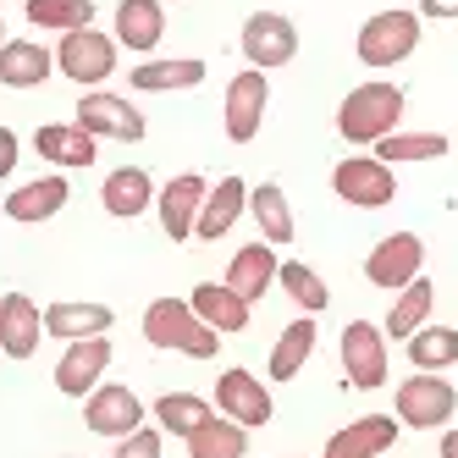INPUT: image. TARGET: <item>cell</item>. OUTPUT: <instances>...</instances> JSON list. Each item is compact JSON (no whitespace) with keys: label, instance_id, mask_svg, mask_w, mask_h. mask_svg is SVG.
<instances>
[{"label":"cell","instance_id":"cell-3","mask_svg":"<svg viewBox=\"0 0 458 458\" xmlns=\"http://www.w3.org/2000/svg\"><path fill=\"white\" fill-rule=\"evenodd\" d=\"M420 50V12H403V6H392V12H376L365 28H359V61L365 67H398V61H409Z\"/></svg>","mask_w":458,"mask_h":458},{"label":"cell","instance_id":"cell-20","mask_svg":"<svg viewBox=\"0 0 458 458\" xmlns=\"http://www.w3.org/2000/svg\"><path fill=\"white\" fill-rule=\"evenodd\" d=\"M111 304H94V299H55L45 310V332L61 343H78V337H106L111 332Z\"/></svg>","mask_w":458,"mask_h":458},{"label":"cell","instance_id":"cell-8","mask_svg":"<svg viewBox=\"0 0 458 458\" xmlns=\"http://www.w3.org/2000/svg\"><path fill=\"white\" fill-rule=\"evenodd\" d=\"M337 353H343V376H348V386H359V392L386 386V332H381L376 320H348Z\"/></svg>","mask_w":458,"mask_h":458},{"label":"cell","instance_id":"cell-25","mask_svg":"<svg viewBox=\"0 0 458 458\" xmlns=\"http://www.w3.org/2000/svg\"><path fill=\"white\" fill-rule=\"evenodd\" d=\"M34 149H39V160H50V166H94L100 139H89L78 122H50V127L34 133Z\"/></svg>","mask_w":458,"mask_h":458},{"label":"cell","instance_id":"cell-28","mask_svg":"<svg viewBox=\"0 0 458 458\" xmlns=\"http://www.w3.org/2000/svg\"><path fill=\"white\" fill-rule=\"evenodd\" d=\"M249 216L259 221V238H266L271 249H282V243H293V205H287V193H282V182H259V188H249Z\"/></svg>","mask_w":458,"mask_h":458},{"label":"cell","instance_id":"cell-1","mask_svg":"<svg viewBox=\"0 0 458 458\" xmlns=\"http://www.w3.org/2000/svg\"><path fill=\"white\" fill-rule=\"evenodd\" d=\"M403 89L398 83H386V78H370V83H359L348 100L337 106V133L359 149H376L386 133H398V122H403Z\"/></svg>","mask_w":458,"mask_h":458},{"label":"cell","instance_id":"cell-33","mask_svg":"<svg viewBox=\"0 0 458 458\" xmlns=\"http://www.w3.org/2000/svg\"><path fill=\"white\" fill-rule=\"evenodd\" d=\"M409 343V359H414V370H447L458 365V326H420Z\"/></svg>","mask_w":458,"mask_h":458},{"label":"cell","instance_id":"cell-34","mask_svg":"<svg viewBox=\"0 0 458 458\" xmlns=\"http://www.w3.org/2000/svg\"><path fill=\"white\" fill-rule=\"evenodd\" d=\"M447 155V133H386L376 144V160H386V166H409V160H442Z\"/></svg>","mask_w":458,"mask_h":458},{"label":"cell","instance_id":"cell-6","mask_svg":"<svg viewBox=\"0 0 458 458\" xmlns=\"http://www.w3.org/2000/svg\"><path fill=\"white\" fill-rule=\"evenodd\" d=\"M144 398L133 386H122V381H100L83 398V425L94 437H111V442H122V437H133L139 425H144Z\"/></svg>","mask_w":458,"mask_h":458},{"label":"cell","instance_id":"cell-2","mask_svg":"<svg viewBox=\"0 0 458 458\" xmlns=\"http://www.w3.org/2000/svg\"><path fill=\"white\" fill-rule=\"evenodd\" d=\"M144 337L155 348H172V353H188V359H216V348H221V337L188 310V299H155L144 310Z\"/></svg>","mask_w":458,"mask_h":458},{"label":"cell","instance_id":"cell-35","mask_svg":"<svg viewBox=\"0 0 458 458\" xmlns=\"http://www.w3.org/2000/svg\"><path fill=\"white\" fill-rule=\"evenodd\" d=\"M28 22H34V28H50V34L94 28V0H28Z\"/></svg>","mask_w":458,"mask_h":458},{"label":"cell","instance_id":"cell-29","mask_svg":"<svg viewBox=\"0 0 458 458\" xmlns=\"http://www.w3.org/2000/svg\"><path fill=\"white\" fill-rule=\"evenodd\" d=\"M155 425H160V431H172V437H193V431H199V425L216 414V403L210 398H199V392H166V398H155Z\"/></svg>","mask_w":458,"mask_h":458},{"label":"cell","instance_id":"cell-40","mask_svg":"<svg viewBox=\"0 0 458 458\" xmlns=\"http://www.w3.org/2000/svg\"><path fill=\"white\" fill-rule=\"evenodd\" d=\"M442 458H458V425H453V431H442Z\"/></svg>","mask_w":458,"mask_h":458},{"label":"cell","instance_id":"cell-36","mask_svg":"<svg viewBox=\"0 0 458 458\" xmlns=\"http://www.w3.org/2000/svg\"><path fill=\"white\" fill-rule=\"evenodd\" d=\"M276 282H282V293L293 304H299L304 315H320L326 304H332V293H326V282L304 266V259H287V266H276Z\"/></svg>","mask_w":458,"mask_h":458},{"label":"cell","instance_id":"cell-12","mask_svg":"<svg viewBox=\"0 0 458 458\" xmlns=\"http://www.w3.org/2000/svg\"><path fill=\"white\" fill-rule=\"evenodd\" d=\"M420 266H425L420 233H386V238L370 249V259H365V276H370L381 293H403V287L420 276Z\"/></svg>","mask_w":458,"mask_h":458},{"label":"cell","instance_id":"cell-41","mask_svg":"<svg viewBox=\"0 0 458 458\" xmlns=\"http://www.w3.org/2000/svg\"><path fill=\"white\" fill-rule=\"evenodd\" d=\"M0 34H6V22H0ZM0 45H6V39H0Z\"/></svg>","mask_w":458,"mask_h":458},{"label":"cell","instance_id":"cell-7","mask_svg":"<svg viewBox=\"0 0 458 458\" xmlns=\"http://www.w3.org/2000/svg\"><path fill=\"white\" fill-rule=\"evenodd\" d=\"M78 127L89 139H122V144H139L149 133V122L133 100H122V94H106V89H89L83 100H78Z\"/></svg>","mask_w":458,"mask_h":458},{"label":"cell","instance_id":"cell-21","mask_svg":"<svg viewBox=\"0 0 458 458\" xmlns=\"http://www.w3.org/2000/svg\"><path fill=\"white\" fill-rule=\"evenodd\" d=\"M67 199H72L67 177H61V172H50V177H34V182L12 188V193H6V216H12V221H22V226H34V221H50V216H61V205H67Z\"/></svg>","mask_w":458,"mask_h":458},{"label":"cell","instance_id":"cell-22","mask_svg":"<svg viewBox=\"0 0 458 458\" xmlns=\"http://www.w3.org/2000/svg\"><path fill=\"white\" fill-rule=\"evenodd\" d=\"M166 34V12H160V0H122L116 6V50H133V55H149Z\"/></svg>","mask_w":458,"mask_h":458},{"label":"cell","instance_id":"cell-14","mask_svg":"<svg viewBox=\"0 0 458 458\" xmlns=\"http://www.w3.org/2000/svg\"><path fill=\"white\" fill-rule=\"evenodd\" d=\"M205 193H210V182H205V177H193V172L172 177L166 188L155 193V210H160V233H166L172 243H188V238H193V221H199V205H205Z\"/></svg>","mask_w":458,"mask_h":458},{"label":"cell","instance_id":"cell-11","mask_svg":"<svg viewBox=\"0 0 458 458\" xmlns=\"http://www.w3.org/2000/svg\"><path fill=\"white\" fill-rule=\"evenodd\" d=\"M243 55H249L254 72L287 67V61L299 55V28H293V17H282V12H254L243 22Z\"/></svg>","mask_w":458,"mask_h":458},{"label":"cell","instance_id":"cell-30","mask_svg":"<svg viewBox=\"0 0 458 458\" xmlns=\"http://www.w3.org/2000/svg\"><path fill=\"white\" fill-rule=\"evenodd\" d=\"M315 353V315H299L293 326H282V337L271 348V381H293Z\"/></svg>","mask_w":458,"mask_h":458},{"label":"cell","instance_id":"cell-32","mask_svg":"<svg viewBox=\"0 0 458 458\" xmlns=\"http://www.w3.org/2000/svg\"><path fill=\"white\" fill-rule=\"evenodd\" d=\"M249 453V431L233 425L226 414H210L199 431L188 437V458H243Z\"/></svg>","mask_w":458,"mask_h":458},{"label":"cell","instance_id":"cell-24","mask_svg":"<svg viewBox=\"0 0 458 458\" xmlns=\"http://www.w3.org/2000/svg\"><path fill=\"white\" fill-rule=\"evenodd\" d=\"M276 282V249L259 238V243H243L233 254V266H226V287L238 293V299H266V287Z\"/></svg>","mask_w":458,"mask_h":458},{"label":"cell","instance_id":"cell-5","mask_svg":"<svg viewBox=\"0 0 458 458\" xmlns=\"http://www.w3.org/2000/svg\"><path fill=\"white\" fill-rule=\"evenodd\" d=\"M55 67H61V78H72L83 89H100L116 72V39L100 34V28H72V34H61V45H55Z\"/></svg>","mask_w":458,"mask_h":458},{"label":"cell","instance_id":"cell-27","mask_svg":"<svg viewBox=\"0 0 458 458\" xmlns=\"http://www.w3.org/2000/svg\"><path fill=\"white\" fill-rule=\"evenodd\" d=\"M210 78V67L199 55H177V61H139L133 67V89L144 94H172V89H199Z\"/></svg>","mask_w":458,"mask_h":458},{"label":"cell","instance_id":"cell-39","mask_svg":"<svg viewBox=\"0 0 458 458\" xmlns=\"http://www.w3.org/2000/svg\"><path fill=\"white\" fill-rule=\"evenodd\" d=\"M420 17H458V0H420Z\"/></svg>","mask_w":458,"mask_h":458},{"label":"cell","instance_id":"cell-19","mask_svg":"<svg viewBox=\"0 0 458 458\" xmlns=\"http://www.w3.org/2000/svg\"><path fill=\"white\" fill-rule=\"evenodd\" d=\"M249 210V182L243 177H221L210 193H205V205H199V221H193V238H205V243H221L226 233H233V221Z\"/></svg>","mask_w":458,"mask_h":458},{"label":"cell","instance_id":"cell-16","mask_svg":"<svg viewBox=\"0 0 458 458\" xmlns=\"http://www.w3.org/2000/svg\"><path fill=\"white\" fill-rule=\"evenodd\" d=\"M39 337H45V310L28 299V293H6V299H0V353L34 359Z\"/></svg>","mask_w":458,"mask_h":458},{"label":"cell","instance_id":"cell-15","mask_svg":"<svg viewBox=\"0 0 458 458\" xmlns=\"http://www.w3.org/2000/svg\"><path fill=\"white\" fill-rule=\"evenodd\" d=\"M111 365V337H78L67 343V353H61V365H55V386L67 392V398H89L94 386H100Z\"/></svg>","mask_w":458,"mask_h":458},{"label":"cell","instance_id":"cell-10","mask_svg":"<svg viewBox=\"0 0 458 458\" xmlns=\"http://www.w3.org/2000/svg\"><path fill=\"white\" fill-rule=\"evenodd\" d=\"M216 414H226L233 425H243V431H254V425H271V414H276L271 386L259 381L254 370H243V365L221 370V381H216Z\"/></svg>","mask_w":458,"mask_h":458},{"label":"cell","instance_id":"cell-4","mask_svg":"<svg viewBox=\"0 0 458 458\" xmlns=\"http://www.w3.org/2000/svg\"><path fill=\"white\" fill-rule=\"evenodd\" d=\"M332 193L353 210H386L398 199V172H392L386 160H376V155H348L332 172Z\"/></svg>","mask_w":458,"mask_h":458},{"label":"cell","instance_id":"cell-26","mask_svg":"<svg viewBox=\"0 0 458 458\" xmlns=\"http://www.w3.org/2000/svg\"><path fill=\"white\" fill-rule=\"evenodd\" d=\"M100 205H106L116 221L144 216V210L155 205V182H149V172H144V166H116V172L106 177V188H100Z\"/></svg>","mask_w":458,"mask_h":458},{"label":"cell","instance_id":"cell-23","mask_svg":"<svg viewBox=\"0 0 458 458\" xmlns=\"http://www.w3.org/2000/svg\"><path fill=\"white\" fill-rule=\"evenodd\" d=\"M55 72V50H45L39 39H6L0 45V83L6 89H39Z\"/></svg>","mask_w":458,"mask_h":458},{"label":"cell","instance_id":"cell-13","mask_svg":"<svg viewBox=\"0 0 458 458\" xmlns=\"http://www.w3.org/2000/svg\"><path fill=\"white\" fill-rule=\"evenodd\" d=\"M266 106H271V78L266 72H238L226 83V106H221V122H226V139L233 144H249L266 122Z\"/></svg>","mask_w":458,"mask_h":458},{"label":"cell","instance_id":"cell-18","mask_svg":"<svg viewBox=\"0 0 458 458\" xmlns=\"http://www.w3.org/2000/svg\"><path fill=\"white\" fill-rule=\"evenodd\" d=\"M392 442H398V414H365V420L343 425V431L326 442L320 458H381Z\"/></svg>","mask_w":458,"mask_h":458},{"label":"cell","instance_id":"cell-9","mask_svg":"<svg viewBox=\"0 0 458 458\" xmlns=\"http://www.w3.org/2000/svg\"><path fill=\"white\" fill-rule=\"evenodd\" d=\"M453 409H458V392L437 370L398 381V425H409V431H437V425L453 420Z\"/></svg>","mask_w":458,"mask_h":458},{"label":"cell","instance_id":"cell-38","mask_svg":"<svg viewBox=\"0 0 458 458\" xmlns=\"http://www.w3.org/2000/svg\"><path fill=\"white\" fill-rule=\"evenodd\" d=\"M17 160H22V139L12 133L6 122H0V182H6V177L17 172Z\"/></svg>","mask_w":458,"mask_h":458},{"label":"cell","instance_id":"cell-37","mask_svg":"<svg viewBox=\"0 0 458 458\" xmlns=\"http://www.w3.org/2000/svg\"><path fill=\"white\" fill-rule=\"evenodd\" d=\"M111 458H160V425H155V431H149V425H139L133 437H122V442H116Z\"/></svg>","mask_w":458,"mask_h":458},{"label":"cell","instance_id":"cell-17","mask_svg":"<svg viewBox=\"0 0 458 458\" xmlns=\"http://www.w3.org/2000/svg\"><path fill=\"white\" fill-rule=\"evenodd\" d=\"M188 310L199 315L216 337H238L243 326H249V315H254V304L238 299V293L226 287V282H199V287L188 293Z\"/></svg>","mask_w":458,"mask_h":458},{"label":"cell","instance_id":"cell-31","mask_svg":"<svg viewBox=\"0 0 458 458\" xmlns=\"http://www.w3.org/2000/svg\"><path fill=\"white\" fill-rule=\"evenodd\" d=\"M431 304H437V287L425 282V276H414L403 293H398V304H392V315L381 320V332L386 337H414L425 320H431Z\"/></svg>","mask_w":458,"mask_h":458}]
</instances>
